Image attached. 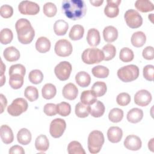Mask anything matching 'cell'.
Wrapping results in <instances>:
<instances>
[{
	"label": "cell",
	"mask_w": 154,
	"mask_h": 154,
	"mask_svg": "<svg viewBox=\"0 0 154 154\" xmlns=\"http://www.w3.org/2000/svg\"><path fill=\"white\" fill-rule=\"evenodd\" d=\"M5 70V66L4 64L2 61H1V86H2L5 82V76L3 75L4 71Z\"/></svg>",
	"instance_id": "54"
},
{
	"label": "cell",
	"mask_w": 154,
	"mask_h": 154,
	"mask_svg": "<svg viewBox=\"0 0 154 154\" xmlns=\"http://www.w3.org/2000/svg\"><path fill=\"white\" fill-rule=\"evenodd\" d=\"M15 28L19 42L23 45L29 44L35 36V31L30 22L25 18L17 20Z\"/></svg>",
	"instance_id": "2"
},
{
	"label": "cell",
	"mask_w": 154,
	"mask_h": 154,
	"mask_svg": "<svg viewBox=\"0 0 154 154\" xmlns=\"http://www.w3.org/2000/svg\"><path fill=\"white\" fill-rule=\"evenodd\" d=\"M28 78L31 83L34 84H38L41 83L43 79V74L41 70L34 69L29 72Z\"/></svg>",
	"instance_id": "40"
},
{
	"label": "cell",
	"mask_w": 154,
	"mask_h": 154,
	"mask_svg": "<svg viewBox=\"0 0 154 154\" xmlns=\"http://www.w3.org/2000/svg\"><path fill=\"white\" fill-rule=\"evenodd\" d=\"M20 13L25 15H35L40 11L39 5L32 1H23L18 5Z\"/></svg>",
	"instance_id": "11"
},
{
	"label": "cell",
	"mask_w": 154,
	"mask_h": 154,
	"mask_svg": "<svg viewBox=\"0 0 154 154\" xmlns=\"http://www.w3.org/2000/svg\"><path fill=\"white\" fill-rule=\"evenodd\" d=\"M135 8L142 13L152 11L154 9V5L150 1L137 0L135 2Z\"/></svg>",
	"instance_id": "28"
},
{
	"label": "cell",
	"mask_w": 154,
	"mask_h": 154,
	"mask_svg": "<svg viewBox=\"0 0 154 154\" xmlns=\"http://www.w3.org/2000/svg\"><path fill=\"white\" fill-rule=\"evenodd\" d=\"M144 78L149 81H153V75H154V66L151 64L146 65L144 67L143 70Z\"/></svg>",
	"instance_id": "47"
},
{
	"label": "cell",
	"mask_w": 154,
	"mask_h": 154,
	"mask_svg": "<svg viewBox=\"0 0 154 154\" xmlns=\"http://www.w3.org/2000/svg\"><path fill=\"white\" fill-rule=\"evenodd\" d=\"M102 52L104 55L105 61H109L114 58L116 54V49L115 46L110 43L105 45L102 48Z\"/></svg>",
	"instance_id": "37"
},
{
	"label": "cell",
	"mask_w": 154,
	"mask_h": 154,
	"mask_svg": "<svg viewBox=\"0 0 154 154\" xmlns=\"http://www.w3.org/2000/svg\"><path fill=\"white\" fill-rule=\"evenodd\" d=\"M123 117V111L122 109L114 108L110 110L108 114L109 120L113 123L120 122Z\"/></svg>",
	"instance_id": "39"
},
{
	"label": "cell",
	"mask_w": 154,
	"mask_h": 154,
	"mask_svg": "<svg viewBox=\"0 0 154 154\" xmlns=\"http://www.w3.org/2000/svg\"><path fill=\"white\" fill-rule=\"evenodd\" d=\"M117 103L122 106L128 105L131 102V96L127 93H121L116 97Z\"/></svg>",
	"instance_id": "46"
},
{
	"label": "cell",
	"mask_w": 154,
	"mask_h": 154,
	"mask_svg": "<svg viewBox=\"0 0 154 154\" xmlns=\"http://www.w3.org/2000/svg\"><path fill=\"white\" fill-rule=\"evenodd\" d=\"M75 81L77 84L81 87H88L91 82L90 75L84 71H81L77 73L75 76Z\"/></svg>",
	"instance_id": "24"
},
{
	"label": "cell",
	"mask_w": 154,
	"mask_h": 154,
	"mask_svg": "<svg viewBox=\"0 0 154 154\" xmlns=\"http://www.w3.org/2000/svg\"><path fill=\"white\" fill-rule=\"evenodd\" d=\"M84 34V28L83 26L81 25H73L70 32L69 37L72 40H79L83 37Z\"/></svg>",
	"instance_id": "32"
},
{
	"label": "cell",
	"mask_w": 154,
	"mask_h": 154,
	"mask_svg": "<svg viewBox=\"0 0 154 154\" xmlns=\"http://www.w3.org/2000/svg\"><path fill=\"white\" fill-rule=\"evenodd\" d=\"M91 72L93 76L96 78H105L108 77V76L109 75V70L107 67L99 65V66H94L92 69Z\"/></svg>",
	"instance_id": "38"
},
{
	"label": "cell",
	"mask_w": 154,
	"mask_h": 154,
	"mask_svg": "<svg viewBox=\"0 0 154 154\" xmlns=\"http://www.w3.org/2000/svg\"><path fill=\"white\" fill-rule=\"evenodd\" d=\"M62 10L67 17L76 20L85 15L87 7L82 0H64L62 2Z\"/></svg>",
	"instance_id": "1"
},
{
	"label": "cell",
	"mask_w": 154,
	"mask_h": 154,
	"mask_svg": "<svg viewBox=\"0 0 154 154\" xmlns=\"http://www.w3.org/2000/svg\"><path fill=\"white\" fill-rule=\"evenodd\" d=\"M87 41L91 46H96L99 45L100 42L99 31L95 28H91L87 32Z\"/></svg>",
	"instance_id": "20"
},
{
	"label": "cell",
	"mask_w": 154,
	"mask_h": 154,
	"mask_svg": "<svg viewBox=\"0 0 154 154\" xmlns=\"http://www.w3.org/2000/svg\"><path fill=\"white\" fill-rule=\"evenodd\" d=\"M69 28V24L65 20L60 19L57 20L54 25V31L57 35H64L66 34Z\"/></svg>",
	"instance_id": "30"
},
{
	"label": "cell",
	"mask_w": 154,
	"mask_h": 154,
	"mask_svg": "<svg viewBox=\"0 0 154 154\" xmlns=\"http://www.w3.org/2000/svg\"><path fill=\"white\" fill-rule=\"evenodd\" d=\"M51 42L45 37H39L35 42V49L40 53H46L50 50Z\"/></svg>",
	"instance_id": "23"
},
{
	"label": "cell",
	"mask_w": 154,
	"mask_h": 154,
	"mask_svg": "<svg viewBox=\"0 0 154 154\" xmlns=\"http://www.w3.org/2000/svg\"><path fill=\"white\" fill-rule=\"evenodd\" d=\"M139 76V69L137 66L129 64L120 68L117 70V76L124 82L133 81Z\"/></svg>",
	"instance_id": "4"
},
{
	"label": "cell",
	"mask_w": 154,
	"mask_h": 154,
	"mask_svg": "<svg viewBox=\"0 0 154 154\" xmlns=\"http://www.w3.org/2000/svg\"><path fill=\"white\" fill-rule=\"evenodd\" d=\"M91 90L97 97H101L106 93L107 87L104 82L97 81L92 85Z\"/></svg>",
	"instance_id": "34"
},
{
	"label": "cell",
	"mask_w": 154,
	"mask_h": 154,
	"mask_svg": "<svg viewBox=\"0 0 154 154\" xmlns=\"http://www.w3.org/2000/svg\"><path fill=\"white\" fill-rule=\"evenodd\" d=\"M123 136L122 129L118 126H111L107 131V137L108 140L112 143L120 141Z\"/></svg>",
	"instance_id": "16"
},
{
	"label": "cell",
	"mask_w": 154,
	"mask_h": 154,
	"mask_svg": "<svg viewBox=\"0 0 154 154\" xmlns=\"http://www.w3.org/2000/svg\"><path fill=\"white\" fill-rule=\"evenodd\" d=\"M26 73V69L24 66L21 64H13L10 66L9 69V75L15 73L20 74L23 76H25Z\"/></svg>",
	"instance_id": "48"
},
{
	"label": "cell",
	"mask_w": 154,
	"mask_h": 154,
	"mask_svg": "<svg viewBox=\"0 0 154 154\" xmlns=\"http://www.w3.org/2000/svg\"><path fill=\"white\" fill-rule=\"evenodd\" d=\"M127 120L132 123L140 122L143 117V111L138 108H134L130 109L127 114Z\"/></svg>",
	"instance_id": "21"
},
{
	"label": "cell",
	"mask_w": 154,
	"mask_h": 154,
	"mask_svg": "<svg viewBox=\"0 0 154 154\" xmlns=\"http://www.w3.org/2000/svg\"><path fill=\"white\" fill-rule=\"evenodd\" d=\"M104 40L108 43H112L118 37V31L113 26H106L103 31Z\"/></svg>",
	"instance_id": "18"
},
{
	"label": "cell",
	"mask_w": 154,
	"mask_h": 154,
	"mask_svg": "<svg viewBox=\"0 0 154 154\" xmlns=\"http://www.w3.org/2000/svg\"><path fill=\"white\" fill-rule=\"evenodd\" d=\"M62 93L64 98L72 100L76 98L78 94V89L73 83H68L64 86Z\"/></svg>",
	"instance_id": "15"
},
{
	"label": "cell",
	"mask_w": 154,
	"mask_h": 154,
	"mask_svg": "<svg viewBox=\"0 0 154 154\" xmlns=\"http://www.w3.org/2000/svg\"><path fill=\"white\" fill-rule=\"evenodd\" d=\"M105 110V108L103 103L99 100H96L90 106V113L94 117H100L104 114Z\"/></svg>",
	"instance_id": "22"
},
{
	"label": "cell",
	"mask_w": 154,
	"mask_h": 154,
	"mask_svg": "<svg viewBox=\"0 0 154 154\" xmlns=\"http://www.w3.org/2000/svg\"><path fill=\"white\" fill-rule=\"evenodd\" d=\"M124 18L127 25L131 28H138L142 25L141 16L134 9L128 10L124 14Z\"/></svg>",
	"instance_id": "7"
},
{
	"label": "cell",
	"mask_w": 154,
	"mask_h": 154,
	"mask_svg": "<svg viewBox=\"0 0 154 154\" xmlns=\"http://www.w3.org/2000/svg\"><path fill=\"white\" fill-rule=\"evenodd\" d=\"M104 141V136L101 131L97 130L91 131L88 137V149L90 153L92 154L99 153Z\"/></svg>",
	"instance_id": "3"
},
{
	"label": "cell",
	"mask_w": 154,
	"mask_h": 154,
	"mask_svg": "<svg viewBox=\"0 0 154 154\" xmlns=\"http://www.w3.org/2000/svg\"><path fill=\"white\" fill-rule=\"evenodd\" d=\"M1 138L2 142L6 144H10L13 141L14 135L13 131L8 125H4L0 128Z\"/></svg>",
	"instance_id": "17"
},
{
	"label": "cell",
	"mask_w": 154,
	"mask_h": 154,
	"mask_svg": "<svg viewBox=\"0 0 154 154\" xmlns=\"http://www.w3.org/2000/svg\"><path fill=\"white\" fill-rule=\"evenodd\" d=\"M124 146L128 150L137 151L141 149L142 142L139 137L135 135H129L126 137Z\"/></svg>",
	"instance_id": "14"
},
{
	"label": "cell",
	"mask_w": 154,
	"mask_h": 154,
	"mask_svg": "<svg viewBox=\"0 0 154 154\" xmlns=\"http://www.w3.org/2000/svg\"><path fill=\"white\" fill-rule=\"evenodd\" d=\"M13 14V9L10 5L5 4L2 5L0 7V14L1 16L5 19L9 18L12 16Z\"/></svg>",
	"instance_id": "49"
},
{
	"label": "cell",
	"mask_w": 154,
	"mask_h": 154,
	"mask_svg": "<svg viewBox=\"0 0 154 154\" xmlns=\"http://www.w3.org/2000/svg\"><path fill=\"white\" fill-rule=\"evenodd\" d=\"M24 96L30 102L36 100L38 97V91L36 87L28 86L24 91Z\"/></svg>",
	"instance_id": "41"
},
{
	"label": "cell",
	"mask_w": 154,
	"mask_h": 154,
	"mask_svg": "<svg viewBox=\"0 0 154 154\" xmlns=\"http://www.w3.org/2000/svg\"><path fill=\"white\" fill-rule=\"evenodd\" d=\"M151 93L144 89L140 90L137 91L134 96V102L138 106H146L148 105L152 101Z\"/></svg>",
	"instance_id": "12"
},
{
	"label": "cell",
	"mask_w": 154,
	"mask_h": 154,
	"mask_svg": "<svg viewBox=\"0 0 154 154\" xmlns=\"http://www.w3.org/2000/svg\"><path fill=\"white\" fill-rule=\"evenodd\" d=\"M0 99H1V113H2L5 106L7 104V100L6 97L2 94H0Z\"/></svg>",
	"instance_id": "53"
},
{
	"label": "cell",
	"mask_w": 154,
	"mask_h": 154,
	"mask_svg": "<svg viewBox=\"0 0 154 154\" xmlns=\"http://www.w3.org/2000/svg\"><path fill=\"white\" fill-rule=\"evenodd\" d=\"M67 151L69 154H85L81 143L77 141H72L69 144Z\"/></svg>",
	"instance_id": "35"
},
{
	"label": "cell",
	"mask_w": 154,
	"mask_h": 154,
	"mask_svg": "<svg viewBox=\"0 0 154 154\" xmlns=\"http://www.w3.org/2000/svg\"><path fill=\"white\" fill-rule=\"evenodd\" d=\"M80 99L82 103L87 105H91L97 100V96L91 90H85L82 92Z\"/></svg>",
	"instance_id": "31"
},
{
	"label": "cell",
	"mask_w": 154,
	"mask_h": 154,
	"mask_svg": "<svg viewBox=\"0 0 154 154\" xmlns=\"http://www.w3.org/2000/svg\"><path fill=\"white\" fill-rule=\"evenodd\" d=\"M49 146V142L46 135L41 134L36 138L35 147L38 151L45 152L48 149Z\"/></svg>",
	"instance_id": "26"
},
{
	"label": "cell",
	"mask_w": 154,
	"mask_h": 154,
	"mask_svg": "<svg viewBox=\"0 0 154 154\" xmlns=\"http://www.w3.org/2000/svg\"><path fill=\"white\" fill-rule=\"evenodd\" d=\"M13 38V34L11 29L4 28L0 32V41L2 45L10 43Z\"/></svg>",
	"instance_id": "43"
},
{
	"label": "cell",
	"mask_w": 154,
	"mask_h": 154,
	"mask_svg": "<svg viewBox=\"0 0 154 154\" xmlns=\"http://www.w3.org/2000/svg\"><path fill=\"white\" fill-rule=\"evenodd\" d=\"M66 128V123L65 120L60 118H57L51 122L49 127V132L52 137L57 138L62 136Z\"/></svg>",
	"instance_id": "10"
},
{
	"label": "cell",
	"mask_w": 154,
	"mask_h": 154,
	"mask_svg": "<svg viewBox=\"0 0 154 154\" xmlns=\"http://www.w3.org/2000/svg\"><path fill=\"white\" fill-rule=\"evenodd\" d=\"M55 54L60 57H66L69 56L73 51L71 43L66 39H60L58 40L54 47Z\"/></svg>",
	"instance_id": "9"
},
{
	"label": "cell",
	"mask_w": 154,
	"mask_h": 154,
	"mask_svg": "<svg viewBox=\"0 0 154 154\" xmlns=\"http://www.w3.org/2000/svg\"><path fill=\"white\" fill-rule=\"evenodd\" d=\"M90 2L95 7H99L100 6L103 2V0H90Z\"/></svg>",
	"instance_id": "55"
},
{
	"label": "cell",
	"mask_w": 154,
	"mask_h": 154,
	"mask_svg": "<svg viewBox=\"0 0 154 154\" xmlns=\"http://www.w3.org/2000/svg\"><path fill=\"white\" fill-rule=\"evenodd\" d=\"M43 11L44 14L46 16L49 17H52L56 14L57 12V8L56 5L54 3L48 2L45 4V5H43Z\"/></svg>",
	"instance_id": "45"
},
{
	"label": "cell",
	"mask_w": 154,
	"mask_h": 154,
	"mask_svg": "<svg viewBox=\"0 0 154 154\" xmlns=\"http://www.w3.org/2000/svg\"><path fill=\"white\" fill-rule=\"evenodd\" d=\"M131 43L136 48L142 47L146 43V36L142 31H137L134 32L131 37Z\"/></svg>",
	"instance_id": "27"
},
{
	"label": "cell",
	"mask_w": 154,
	"mask_h": 154,
	"mask_svg": "<svg viewBox=\"0 0 154 154\" xmlns=\"http://www.w3.org/2000/svg\"><path fill=\"white\" fill-rule=\"evenodd\" d=\"M57 113L61 116L66 117L71 112L70 105L66 102H62L57 105Z\"/></svg>",
	"instance_id": "44"
},
{
	"label": "cell",
	"mask_w": 154,
	"mask_h": 154,
	"mask_svg": "<svg viewBox=\"0 0 154 154\" xmlns=\"http://www.w3.org/2000/svg\"><path fill=\"white\" fill-rule=\"evenodd\" d=\"M3 55L7 61L13 62L19 59L20 54L19 50L15 47L10 46L4 49Z\"/></svg>",
	"instance_id": "19"
},
{
	"label": "cell",
	"mask_w": 154,
	"mask_h": 154,
	"mask_svg": "<svg viewBox=\"0 0 154 154\" xmlns=\"http://www.w3.org/2000/svg\"><path fill=\"white\" fill-rule=\"evenodd\" d=\"M119 58L123 62L128 63L133 60L134 54L132 49L129 48H123L120 50Z\"/></svg>",
	"instance_id": "42"
},
{
	"label": "cell",
	"mask_w": 154,
	"mask_h": 154,
	"mask_svg": "<svg viewBox=\"0 0 154 154\" xmlns=\"http://www.w3.org/2000/svg\"><path fill=\"white\" fill-rule=\"evenodd\" d=\"M72 70L71 64L66 61H63L58 63L54 69L56 76L60 81H66L70 77Z\"/></svg>",
	"instance_id": "8"
},
{
	"label": "cell",
	"mask_w": 154,
	"mask_h": 154,
	"mask_svg": "<svg viewBox=\"0 0 154 154\" xmlns=\"http://www.w3.org/2000/svg\"><path fill=\"white\" fill-rule=\"evenodd\" d=\"M56 87L51 83H47L45 84L42 89V96L45 99H52L56 95Z\"/></svg>",
	"instance_id": "29"
},
{
	"label": "cell",
	"mask_w": 154,
	"mask_h": 154,
	"mask_svg": "<svg viewBox=\"0 0 154 154\" xmlns=\"http://www.w3.org/2000/svg\"><path fill=\"white\" fill-rule=\"evenodd\" d=\"M153 140L154 138H152V139H150V140L148 143V147L149 150L152 152H153Z\"/></svg>",
	"instance_id": "56"
},
{
	"label": "cell",
	"mask_w": 154,
	"mask_h": 154,
	"mask_svg": "<svg viewBox=\"0 0 154 154\" xmlns=\"http://www.w3.org/2000/svg\"><path fill=\"white\" fill-rule=\"evenodd\" d=\"M8 152L10 154H13V153L24 154L25 153V151H24L23 147L20 146H18V145H15V146H12Z\"/></svg>",
	"instance_id": "52"
},
{
	"label": "cell",
	"mask_w": 154,
	"mask_h": 154,
	"mask_svg": "<svg viewBox=\"0 0 154 154\" xmlns=\"http://www.w3.org/2000/svg\"><path fill=\"white\" fill-rule=\"evenodd\" d=\"M23 78L24 76L18 73L10 75L9 84L10 87L13 89L20 88L23 84Z\"/></svg>",
	"instance_id": "33"
},
{
	"label": "cell",
	"mask_w": 154,
	"mask_h": 154,
	"mask_svg": "<svg viewBox=\"0 0 154 154\" xmlns=\"http://www.w3.org/2000/svg\"><path fill=\"white\" fill-rule=\"evenodd\" d=\"M142 55L146 60H153L154 58L153 48L152 46L146 47L143 51Z\"/></svg>",
	"instance_id": "51"
},
{
	"label": "cell",
	"mask_w": 154,
	"mask_h": 154,
	"mask_svg": "<svg viewBox=\"0 0 154 154\" xmlns=\"http://www.w3.org/2000/svg\"><path fill=\"white\" fill-rule=\"evenodd\" d=\"M31 132L26 128H22L17 134V140L19 144L22 145H27L31 141Z\"/></svg>",
	"instance_id": "25"
},
{
	"label": "cell",
	"mask_w": 154,
	"mask_h": 154,
	"mask_svg": "<svg viewBox=\"0 0 154 154\" xmlns=\"http://www.w3.org/2000/svg\"><path fill=\"white\" fill-rule=\"evenodd\" d=\"M106 3L104 8L105 14L110 18L117 17L119 13V6L121 3V0H107Z\"/></svg>",
	"instance_id": "13"
},
{
	"label": "cell",
	"mask_w": 154,
	"mask_h": 154,
	"mask_svg": "<svg viewBox=\"0 0 154 154\" xmlns=\"http://www.w3.org/2000/svg\"><path fill=\"white\" fill-rule=\"evenodd\" d=\"M75 111L77 117L80 118L87 117L90 113V106L82 102H78L75 106Z\"/></svg>",
	"instance_id": "36"
},
{
	"label": "cell",
	"mask_w": 154,
	"mask_h": 154,
	"mask_svg": "<svg viewBox=\"0 0 154 154\" xmlns=\"http://www.w3.org/2000/svg\"><path fill=\"white\" fill-rule=\"evenodd\" d=\"M43 111L48 116H55L57 113V105L52 103H46L44 106Z\"/></svg>",
	"instance_id": "50"
},
{
	"label": "cell",
	"mask_w": 154,
	"mask_h": 154,
	"mask_svg": "<svg viewBox=\"0 0 154 154\" xmlns=\"http://www.w3.org/2000/svg\"><path fill=\"white\" fill-rule=\"evenodd\" d=\"M28 107L27 101L22 97L16 98L8 106L7 112L12 116H19L25 112Z\"/></svg>",
	"instance_id": "6"
},
{
	"label": "cell",
	"mask_w": 154,
	"mask_h": 154,
	"mask_svg": "<svg viewBox=\"0 0 154 154\" xmlns=\"http://www.w3.org/2000/svg\"><path fill=\"white\" fill-rule=\"evenodd\" d=\"M82 61L87 64L99 63L104 60V55L98 48H88L85 49L81 55Z\"/></svg>",
	"instance_id": "5"
}]
</instances>
